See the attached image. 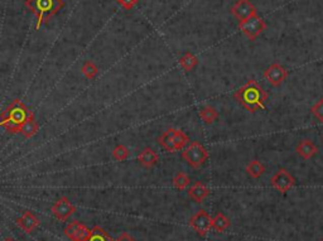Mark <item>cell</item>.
<instances>
[{"label":"cell","mask_w":323,"mask_h":241,"mask_svg":"<svg viewBox=\"0 0 323 241\" xmlns=\"http://www.w3.org/2000/svg\"><path fill=\"white\" fill-rule=\"evenodd\" d=\"M81 72H82V75L87 80H93V78L96 77L97 73H99V67L93 61H85V64L81 67Z\"/></svg>","instance_id":"26"},{"label":"cell","mask_w":323,"mask_h":241,"mask_svg":"<svg viewBox=\"0 0 323 241\" xmlns=\"http://www.w3.org/2000/svg\"><path fill=\"white\" fill-rule=\"evenodd\" d=\"M311 112L316 116V119H318L323 124V98L319 99V100L311 107Z\"/></svg>","instance_id":"27"},{"label":"cell","mask_w":323,"mask_h":241,"mask_svg":"<svg viewBox=\"0 0 323 241\" xmlns=\"http://www.w3.org/2000/svg\"><path fill=\"white\" fill-rule=\"evenodd\" d=\"M198 116L201 117L206 124H212V123H215L219 119V111H217L215 107L207 105V106L201 107V110L198 111Z\"/></svg>","instance_id":"19"},{"label":"cell","mask_w":323,"mask_h":241,"mask_svg":"<svg viewBox=\"0 0 323 241\" xmlns=\"http://www.w3.org/2000/svg\"><path fill=\"white\" fill-rule=\"evenodd\" d=\"M158 144L162 148H164L165 150L169 152V153H177L178 149L175 146L174 139H173V128H170V129L165 130L163 133L161 137L158 138Z\"/></svg>","instance_id":"16"},{"label":"cell","mask_w":323,"mask_h":241,"mask_svg":"<svg viewBox=\"0 0 323 241\" xmlns=\"http://www.w3.org/2000/svg\"><path fill=\"white\" fill-rule=\"evenodd\" d=\"M190 183H191L190 175L185 172H178L172 180L173 187L178 191H185L186 188L190 186Z\"/></svg>","instance_id":"21"},{"label":"cell","mask_w":323,"mask_h":241,"mask_svg":"<svg viewBox=\"0 0 323 241\" xmlns=\"http://www.w3.org/2000/svg\"><path fill=\"white\" fill-rule=\"evenodd\" d=\"M182 158L187 162L188 166L198 169L210 158V153L199 141H191L182 150Z\"/></svg>","instance_id":"4"},{"label":"cell","mask_w":323,"mask_h":241,"mask_svg":"<svg viewBox=\"0 0 323 241\" xmlns=\"http://www.w3.org/2000/svg\"><path fill=\"white\" fill-rule=\"evenodd\" d=\"M245 171L249 175H250L251 178H255V179H258V178L261 177V175L265 173V166L261 163V162L258 161V159H254V161L249 162V164L246 166Z\"/></svg>","instance_id":"20"},{"label":"cell","mask_w":323,"mask_h":241,"mask_svg":"<svg viewBox=\"0 0 323 241\" xmlns=\"http://www.w3.org/2000/svg\"><path fill=\"white\" fill-rule=\"evenodd\" d=\"M210 195V188L207 187L204 183L197 180L196 183H193L190 188H188V196L190 198H192L194 202L202 203Z\"/></svg>","instance_id":"14"},{"label":"cell","mask_w":323,"mask_h":241,"mask_svg":"<svg viewBox=\"0 0 323 241\" xmlns=\"http://www.w3.org/2000/svg\"><path fill=\"white\" fill-rule=\"evenodd\" d=\"M231 14L240 23L258 14V10H256L255 5L250 0H238L235 5L231 8Z\"/></svg>","instance_id":"8"},{"label":"cell","mask_w":323,"mask_h":241,"mask_svg":"<svg viewBox=\"0 0 323 241\" xmlns=\"http://www.w3.org/2000/svg\"><path fill=\"white\" fill-rule=\"evenodd\" d=\"M321 241H323V239H322V240H321Z\"/></svg>","instance_id":"31"},{"label":"cell","mask_w":323,"mask_h":241,"mask_svg":"<svg viewBox=\"0 0 323 241\" xmlns=\"http://www.w3.org/2000/svg\"><path fill=\"white\" fill-rule=\"evenodd\" d=\"M180 65L186 72H191L197 67L198 65V58L192 53V52H186L182 57L180 58Z\"/></svg>","instance_id":"18"},{"label":"cell","mask_w":323,"mask_h":241,"mask_svg":"<svg viewBox=\"0 0 323 241\" xmlns=\"http://www.w3.org/2000/svg\"><path fill=\"white\" fill-rule=\"evenodd\" d=\"M239 28H240L241 32L248 37L250 41H255V39L267 29V24H265L264 20L256 14L254 15V17L249 18L248 20H244V22L239 23Z\"/></svg>","instance_id":"5"},{"label":"cell","mask_w":323,"mask_h":241,"mask_svg":"<svg viewBox=\"0 0 323 241\" xmlns=\"http://www.w3.org/2000/svg\"><path fill=\"white\" fill-rule=\"evenodd\" d=\"M65 235L72 241H85L90 236L91 230L80 221H73L68 224L64 230Z\"/></svg>","instance_id":"10"},{"label":"cell","mask_w":323,"mask_h":241,"mask_svg":"<svg viewBox=\"0 0 323 241\" xmlns=\"http://www.w3.org/2000/svg\"><path fill=\"white\" fill-rule=\"evenodd\" d=\"M190 226L199 236H206L212 229V217L206 211L201 209L197 214H194L192 219L190 220Z\"/></svg>","instance_id":"7"},{"label":"cell","mask_w":323,"mask_h":241,"mask_svg":"<svg viewBox=\"0 0 323 241\" xmlns=\"http://www.w3.org/2000/svg\"><path fill=\"white\" fill-rule=\"evenodd\" d=\"M38 130H39L38 122H37L34 117H32V119H30L24 125H23L22 130H20V134H22L25 139H31L33 138L37 133H38Z\"/></svg>","instance_id":"22"},{"label":"cell","mask_w":323,"mask_h":241,"mask_svg":"<svg viewBox=\"0 0 323 241\" xmlns=\"http://www.w3.org/2000/svg\"><path fill=\"white\" fill-rule=\"evenodd\" d=\"M85 241H115V240L112 239V237L110 236V235L107 234L104 229H101V227L99 226H95L93 230H91L90 236H89Z\"/></svg>","instance_id":"24"},{"label":"cell","mask_w":323,"mask_h":241,"mask_svg":"<svg viewBox=\"0 0 323 241\" xmlns=\"http://www.w3.org/2000/svg\"><path fill=\"white\" fill-rule=\"evenodd\" d=\"M264 77L269 81V83L274 87L282 85L288 77V71L279 64H273L264 71Z\"/></svg>","instance_id":"11"},{"label":"cell","mask_w":323,"mask_h":241,"mask_svg":"<svg viewBox=\"0 0 323 241\" xmlns=\"http://www.w3.org/2000/svg\"><path fill=\"white\" fill-rule=\"evenodd\" d=\"M173 139H174L175 146H177L178 150H182V149H185L191 143L190 138H188V135L183 130L174 129V128H173Z\"/></svg>","instance_id":"23"},{"label":"cell","mask_w":323,"mask_h":241,"mask_svg":"<svg viewBox=\"0 0 323 241\" xmlns=\"http://www.w3.org/2000/svg\"><path fill=\"white\" fill-rule=\"evenodd\" d=\"M115 241H135V239H133V237H131L129 234H125L124 232V234L120 235V236L118 237V239Z\"/></svg>","instance_id":"29"},{"label":"cell","mask_w":323,"mask_h":241,"mask_svg":"<svg viewBox=\"0 0 323 241\" xmlns=\"http://www.w3.org/2000/svg\"><path fill=\"white\" fill-rule=\"evenodd\" d=\"M233 98L243 107H245L248 111L256 112L258 110L265 109V103L268 100V93L260 86V83L254 78L249 80L244 86H241L236 93L233 94Z\"/></svg>","instance_id":"2"},{"label":"cell","mask_w":323,"mask_h":241,"mask_svg":"<svg viewBox=\"0 0 323 241\" xmlns=\"http://www.w3.org/2000/svg\"><path fill=\"white\" fill-rule=\"evenodd\" d=\"M4 241H15V240L12 239V237H7V239H5Z\"/></svg>","instance_id":"30"},{"label":"cell","mask_w":323,"mask_h":241,"mask_svg":"<svg viewBox=\"0 0 323 241\" xmlns=\"http://www.w3.org/2000/svg\"><path fill=\"white\" fill-rule=\"evenodd\" d=\"M116 2H118V4L122 5L124 9L130 10L131 8H134L136 4H138L139 0H116Z\"/></svg>","instance_id":"28"},{"label":"cell","mask_w":323,"mask_h":241,"mask_svg":"<svg viewBox=\"0 0 323 241\" xmlns=\"http://www.w3.org/2000/svg\"><path fill=\"white\" fill-rule=\"evenodd\" d=\"M270 185L280 193H287L296 185V178L285 168H280L270 178Z\"/></svg>","instance_id":"6"},{"label":"cell","mask_w":323,"mask_h":241,"mask_svg":"<svg viewBox=\"0 0 323 241\" xmlns=\"http://www.w3.org/2000/svg\"><path fill=\"white\" fill-rule=\"evenodd\" d=\"M25 7L38 18L36 29H41L49 18L56 15L65 7L64 0H25Z\"/></svg>","instance_id":"3"},{"label":"cell","mask_w":323,"mask_h":241,"mask_svg":"<svg viewBox=\"0 0 323 241\" xmlns=\"http://www.w3.org/2000/svg\"><path fill=\"white\" fill-rule=\"evenodd\" d=\"M297 154L303 159H311L318 153V148L316 144L311 140H302L296 148Z\"/></svg>","instance_id":"15"},{"label":"cell","mask_w":323,"mask_h":241,"mask_svg":"<svg viewBox=\"0 0 323 241\" xmlns=\"http://www.w3.org/2000/svg\"><path fill=\"white\" fill-rule=\"evenodd\" d=\"M32 117H34L33 111H31L22 100L15 99L9 104L5 111H3L0 127L4 128L9 134H20L23 125Z\"/></svg>","instance_id":"1"},{"label":"cell","mask_w":323,"mask_h":241,"mask_svg":"<svg viewBox=\"0 0 323 241\" xmlns=\"http://www.w3.org/2000/svg\"><path fill=\"white\" fill-rule=\"evenodd\" d=\"M138 162L141 167L146 169H151L156 167L159 162V154L152 148L146 146L140 153L138 154Z\"/></svg>","instance_id":"12"},{"label":"cell","mask_w":323,"mask_h":241,"mask_svg":"<svg viewBox=\"0 0 323 241\" xmlns=\"http://www.w3.org/2000/svg\"><path fill=\"white\" fill-rule=\"evenodd\" d=\"M51 212L60 221H66L71 215L76 212V206L67 197H61L51 207Z\"/></svg>","instance_id":"9"},{"label":"cell","mask_w":323,"mask_h":241,"mask_svg":"<svg viewBox=\"0 0 323 241\" xmlns=\"http://www.w3.org/2000/svg\"><path fill=\"white\" fill-rule=\"evenodd\" d=\"M39 224H41V221H39L38 217L31 211H25L22 217L17 219V225L25 232L34 231L39 226Z\"/></svg>","instance_id":"13"},{"label":"cell","mask_w":323,"mask_h":241,"mask_svg":"<svg viewBox=\"0 0 323 241\" xmlns=\"http://www.w3.org/2000/svg\"><path fill=\"white\" fill-rule=\"evenodd\" d=\"M230 227V220L222 212H217L212 219V229L216 232H225Z\"/></svg>","instance_id":"17"},{"label":"cell","mask_w":323,"mask_h":241,"mask_svg":"<svg viewBox=\"0 0 323 241\" xmlns=\"http://www.w3.org/2000/svg\"><path fill=\"white\" fill-rule=\"evenodd\" d=\"M130 150L124 145V144H118L112 150V159L118 162H124L129 159Z\"/></svg>","instance_id":"25"}]
</instances>
